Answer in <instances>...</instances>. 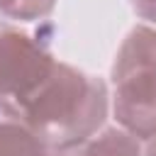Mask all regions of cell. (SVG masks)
Segmentation results:
<instances>
[{
	"instance_id": "obj_1",
	"label": "cell",
	"mask_w": 156,
	"mask_h": 156,
	"mask_svg": "<svg viewBox=\"0 0 156 156\" xmlns=\"http://www.w3.org/2000/svg\"><path fill=\"white\" fill-rule=\"evenodd\" d=\"M107 112L110 85L83 68L56 61L41 85L5 117L20 122L56 151L98 134L105 127Z\"/></svg>"
},
{
	"instance_id": "obj_2",
	"label": "cell",
	"mask_w": 156,
	"mask_h": 156,
	"mask_svg": "<svg viewBox=\"0 0 156 156\" xmlns=\"http://www.w3.org/2000/svg\"><path fill=\"white\" fill-rule=\"evenodd\" d=\"M110 110L139 141L156 139V27L136 24L122 39L110 68Z\"/></svg>"
},
{
	"instance_id": "obj_3",
	"label": "cell",
	"mask_w": 156,
	"mask_h": 156,
	"mask_svg": "<svg viewBox=\"0 0 156 156\" xmlns=\"http://www.w3.org/2000/svg\"><path fill=\"white\" fill-rule=\"evenodd\" d=\"M56 56L39 34L0 22V112L7 115L54 71Z\"/></svg>"
},
{
	"instance_id": "obj_4",
	"label": "cell",
	"mask_w": 156,
	"mask_h": 156,
	"mask_svg": "<svg viewBox=\"0 0 156 156\" xmlns=\"http://www.w3.org/2000/svg\"><path fill=\"white\" fill-rule=\"evenodd\" d=\"M51 156H141V141L122 127H102L73 146L51 151Z\"/></svg>"
},
{
	"instance_id": "obj_5",
	"label": "cell",
	"mask_w": 156,
	"mask_h": 156,
	"mask_svg": "<svg viewBox=\"0 0 156 156\" xmlns=\"http://www.w3.org/2000/svg\"><path fill=\"white\" fill-rule=\"evenodd\" d=\"M0 156H51V149L15 119H0Z\"/></svg>"
},
{
	"instance_id": "obj_6",
	"label": "cell",
	"mask_w": 156,
	"mask_h": 156,
	"mask_svg": "<svg viewBox=\"0 0 156 156\" xmlns=\"http://www.w3.org/2000/svg\"><path fill=\"white\" fill-rule=\"evenodd\" d=\"M58 0H0V22L46 20Z\"/></svg>"
},
{
	"instance_id": "obj_7",
	"label": "cell",
	"mask_w": 156,
	"mask_h": 156,
	"mask_svg": "<svg viewBox=\"0 0 156 156\" xmlns=\"http://www.w3.org/2000/svg\"><path fill=\"white\" fill-rule=\"evenodd\" d=\"M134 15L141 20V24L156 27V0H129Z\"/></svg>"
},
{
	"instance_id": "obj_8",
	"label": "cell",
	"mask_w": 156,
	"mask_h": 156,
	"mask_svg": "<svg viewBox=\"0 0 156 156\" xmlns=\"http://www.w3.org/2000/svg\"><path fill=\"white\" fill-rule=\"evenodd\" d=\"M141 156H156V139L144 141V146H141Z\"/></svg>"
}]
</instances>
